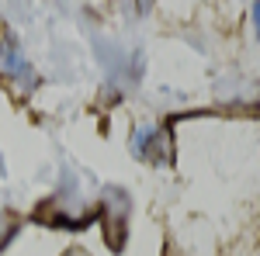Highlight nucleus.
Wrapping results in <instances>:
<instances>
[{
	"instance_id": "f257e3e1",
	"label": "nucleus",
	"mask_w": 260,
	"mask_h": 256,
	"mask_svg": "<svg viewBox=\"0 0 260 256\" xmlns=\"http://www.w3.org/2000/svg\"><path fill=\"white\" fill-rule=\"evenodd\" d=\"M0 66H4V73H11V77L18 80V73L28 83H31V69H28V62H24V56H21V49H14V45H4V52H0Z\"/></svg>"
}]
</instances>
